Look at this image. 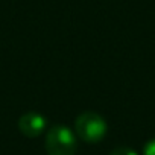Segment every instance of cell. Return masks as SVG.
I'll use <instances>...</instances> for the list:
<instances>
[{"label":"cell","instance_id":"6da1fadb","mask_svg":"<svg viewBox=\"0 0 155 155\" xmlns=\"http://www.w3.org/2000/svg\"><path fill=\"white\" fill-rule=\"evenodd\" d=\"M44 149L49 155H74L78 149V138L70 128L55 125L46 134Z\"/></svg>","mask_w":155,"mask_h":155},{"label":"cell","instance_id":"7a4b0ae2","mask_svg":"<svg viewBox=\"0 0 155 155\" xmlns=\"http://www.w3.org/2000/svg\"><path fill=\"white\" fill-rule=\"evenodd\" d=\"M74 131L76 135L85 143H99L108 132V125L105 119L93 111L82 113L74 120Z\"/></svg>","mask_w":155,"mask_h":155},{"label":"cell","instance_id":"3957f363","mask_svg":"<svg viewBox=\"0 0 155 155\" xmlns=\"http://www.w3.org/2000/svg\"><path fill=\"white\" fill-rule=\"evenodd\" d=\"M47 126V120L43 114L40 113H26L23 114L20 119H18V129L23 135L29 137V138H34V137H38L44 132Z\"/></svg>","mask_w":155,"mask_h":155},{"label":"cell","instance_id":"277c9868","mask_svg":"<svg viewBox=\"0 0 155 155\" xmlns=\"http://www.w3.org/2000/svg\"><path fill=\"white\" fill-rule=\"evenodd\" d=\"M110 155H138V153H137L134 149H131V147H126V146H119V147L113 149Z\"/></svg>","mask_w":155,"mask_h":155},{"label":"cell","instance_id":"5b68a950","mask_svg":"<svg viewBox=\"0 0 155 155\" xmlns=\"http://www.w3.org/2000/svg\"><path fill=\"white\" fill-rule=\"evenodd\" d=\"M143 155H155V138H150L143 146Z\"/></svg>","mask_w":155,"mask_h":155}]
</instances>
